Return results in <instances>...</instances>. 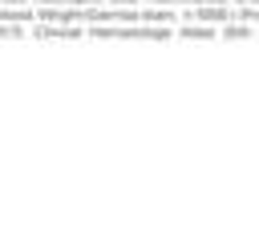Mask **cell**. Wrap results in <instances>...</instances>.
<instances>
[{
	"mask_svg": "<svg viewBox=\"0 0 259 242\" xmlns=\"http://www.w3.org/2000/svg\"><path fill=\"white\" fill-rule=\"evenodd\" d=\"M49 4H97V0H49Z\"/></svg>",
	"mask_w": 259,
	"mask_h": 242,
	"instance_id": "1",
	"label": "cell"
},
{
	"mask_svg": "<svg viewBox=\"0 0 259 242\" xmlns=\"http://www.w3.org/2000/svg\"><path fill=\"white\" fill-rule=\"evenodd\" d=\"M0 36H20V28H0Z\"/></svg>",
	"mask_w": 259,
	"mask_h": 242,
	"instance_id": "2",
	"label": "cell"
}]
</instances>
